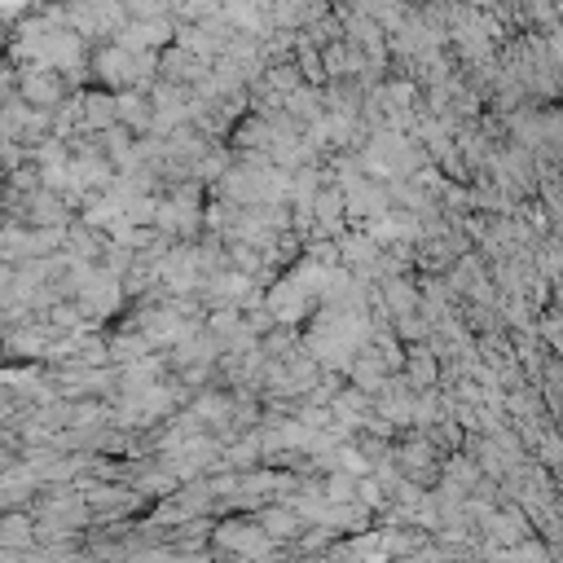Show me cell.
Segmentation results:
<instances>
[{"label": "cell", "instance_id": "cell-1", "mask_svg": "<svg viewBox=\"0 0 563 563\" xmlns=\"http://www.w3.org/2000/svg\"><path fill=\"white\" fill-rule=\"evenodd\" d=\"M0 542H27V524H22V519H5V524H0Z\"/></svg>", "mask_w": 563, "mask_h": 563}]
</instances>
